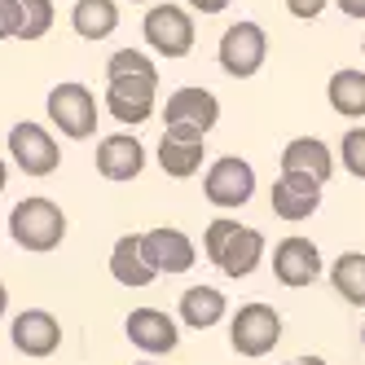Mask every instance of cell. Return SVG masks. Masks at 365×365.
Instances as JSON below:
<instances>
[{"mask_svg":"<svg viewBox=\"0 0 365 365\" xmlns=\"http://www.w3.org/2000/svg\"><path fill=\"white\" fill-rule=\"evenodd\" d=\"M159 106V66L141 48H119L106 62V115L137 128Z\"/></svg>","mask_w":365,"mask_h":365,"instance_id":"1","label":"cell"},{"mask_svg":"<svg viewBox=\"0 0 365 365\" xmlns=\"http://www.w3.org/2000/svg\"><path fill=\"white\" fill-rule=\"evenodd\" d=\"M9 238L22 251H31V255L58 251L62 238H66V212L53 198H44V194L22 198V202H14V212H9Z\"/></svg>","mask_w":365,"mask_h":365,"instance_id":"2","label":"cell"},{"mask_svg":"<svg viewBox=\"0 0 365 365\" xmlns=\"http://www.w3.org/2000/svg\"><path fill=\"white\" fill-rule=\"evenodd\" d=\"M220 123V97L212 88H172L163 101V133L176 141H207V133Z\"/></svg>","mask_w":365,"mask_h":365,"instance_id":"3","label":"cell"},{"mask_svg":"<svg viewBox=\"0 0 365 365\" xmlns=\"http://www.w3.org/2000/svg\"><path fill=\"white\" fill-rule=\"evenodd\" d=\"M44 115H48V123H53L66 141H88V137L97 133V119H101V115H97L93 88L80 84V80H62V84L48 88Z\"/></svg>","mask_w":365,"mask_h":365,"instance_id":"4","label":"cell"},{"mask_svg":"<svg viewBox=\"0 0 365 365\" xmlns=\"http://www.w3.org/2000/svg\"><path fill=\"white\" fill-rule=\"evenodd\" d=\"M141 36H145V44L154 48V53L168 58V62L194 53V18H190V9L172 5V0H154V5L145 9Z\"/></svg>","mask_w":365,"mask_h":365,"instance_id":"5","label":"cell"},{"mask_svg":"<svg viewBox=\"0 0 365 365\" xmlns=\"http://www.w3.org/2000/svg\"><path fill=\"white\" fill-rule=\"evenodd\" d=\"M202 198L220 212H238L255 198V168L238 154H220L202 172Z\"/></svg>","mask_w":365,"mask_h":365,"instance_id":"6","label":"cell"},{"mask_svg":"<svg viewBox=\"0 0 365 365\" xmlns=\"http://www.w3.org/2000/svg\"><path fill=\"white\" fill-rule=\"evenodd\" d=\"M229 344L238 356H269L282 344V312L273 304H242L229 322Z\"/></svg>","mask_w":365,"mask_h":365,"instance_id":"7","label":"cell"},{"mask_svg":"<svg viewBox=\"0 0 365 365\" xmlns=\"http://www.w3.org/2000/svg\"><path fill=\"white\" fill-rule=\"evenodd\" d=\"M5 150H9L14 168L27 172V176H53L58 163H62V145H58V137L48 133L44 123H31V119L9 128Z\"/></svg>","mask_w":365,"mask_h":365,"instance_id":"8","label":"cell"},{"mask_svg":"<svg viewBox=\"0 0 365 365\" xmlns=\"http://www.w3.org/2000/svg\"><path fill=\"white\" fill-rule=\"evenodd\" d=\"M216 58H220L225 75H233V80H251V75L264 66V58H269L264 27H259V22H233V27L220 36Z\"/></svg>","mask_w":365,"mask_h":365,"instance_id":"9","label":"cell"},{"mask_svg":"<svg viewBox=\"0 0 365 365\" xmlns=\"http://www.w3.org/2000/svg\"><path fill=\"white\" fill-rule=\"evenodd\" d=\"M141 255L154 273H190L198 264V247L190 242L185 229H172V225H159V229H145L141 233Z\"/></svg>","mask_w":365,"mask_h":365,"instance_id":"10","label":"cell"},{"mask_svg":"<svg viewBox=\"0 0 365 365\" xmlns=\"http://www.w3.org/2000/svg\"><path fill=\"white\" fill-rule=\"evenodd\" d=\"M9 344L22 356L44 361V356H53L62 348V322L48 308H22L14 317V326H9Z\"/></svg>","mask_w":365,"mask_h":365,"instance_id":"11","label":"cell"},{"mask_svg":"<svg viewBox=\"0 0 365 365\" xmlns=\"http://www.w3.org/2000/svg\"><path fill=\"white\" fill-rule=\"evenodd\" d=\"M123 334H128V344L141 348L145 356H168L180 344V326L163 308H133L123 317Z\"/></svg>","mask_w":365,"mask_h":365,"instance_id":"12","label":"cell"},{"mask_svg":"<svg viewBox=\"0 0 365 365\" xmlns=\"http://www.w3.org/2000/svg\"><path fill=\"white\" fill-rule=\"evenodd\" d=\"M273 277L282 286H291V291H304V286H312L322 277V251L312 238H299V233H291V238H282L273 247Z\"/></svg>","mask_w":365,"mask_h":365,"instance_id":"13","label":"cell"},{"mask_svg":"<svg viewBox=\"0 0 365 365\" xmlns=\"http://www.w3.org/2000/svg\"><path fill=\"white\" fill-rule=\"evenodd\" d=\"M97 172L115 180V185H123V180H137L141 168H145V145L133 137V133H110L97 141V154H93Z\"/></svg>","mask_w":365,"mask_h":365,"instance_id":"14","label":"cell"},{"mask_svg":"<svg viewBox=\"0 0 365 365\" xmlns=\"http://www.w3.org/2000/svg\"><path fill=\"white\" fill-rule=\"evenodd\" d=\"M282 172L308 176V180H317V185H326V180L334 176V150L322 137H295L282 150Z\"/></svg>","mask_w":365,"mask_h":365,"instance_id":"15","label":"cell"},{"mask_svg":"<svg viewBox=\"0 0 365 365\" xmlns=\"http://www.w3.org/2000/svg\"><path fill=\"white\" fill-rule=\"evenodd\" d=\"M317 207H322V185L317 180L291 176V172H282L273 180V212H277V220H308Z\"/></svg>","mask_w":365,"mask_h":365,"instance_id":"16","label":"cell"},{"mask_svg":"<svg viewBox=\"0 0 365 365\" xmlns=\"http://www.w3.org/2000/svg\"><path fill=\"white\" fill-rule=\"evenodd\" d=\"M259 259H264V233L251 229V225H238V229L229 233V242L220 247L216 269L225 277H251L259 269Z\"/></svg>","mask_w":365,"mask_h":365,"instance_id":"17","label":"cell"},{"mask_svg":"<svg viewBox=\"0 0 365 365\" xmlns=\"http://www.w3.org/2000/svg\"><path fill=\"white\" fill-rule=\"evenodd\" d=\"M225 312H229V299L225 291H216V286H190V291H180V304H176V317L180 326H190V330H212L225 322Z\"/></svg>","mask_w":365,"mask_h":365,"instance_id":"18","label":"cell"},{"mask_svg":"<svg viewBox=\"0 0 365 365\" xmlns=\"http://www.w3.org/2000/svg\"><path fill=\"white\" fill-rule=\"evenodd\" d=\"M71 27L80 40H110L119 31V0H75L71 5Z\"/></svg>","mask_w":365,"mask_h":365,"instance_id":"19","label":"cell"},{"mask_svg":"<svg viewBox=\"0 0 365 365\" xmlns=\"http://www.w3.org/2000/svg\"><path fill=\"white\" fill-rule=\"evenodd\" d=\"M110 277L119 286H128V291H141V286H150L159 277L141 255V233H123V238L110 247Z\"/></svg>","mask_w":365,"mask_h":365,"instance_id":"20","label":"cell"},{"mask_svg":"<svg viewBox=\"0 0 365 365\" xmlns=\"http://www.w3.org/2000/svg\"><path fill=\"white\" fill-rule=\"evenodd\" d=\"M326 101H330L334 115L361 119V115H365V71H352V66L334 71L330 84H326Z\"/></svg>","mask_w":365,"mask_h":365,"instance_id":"21","label":"cell"},{"mask_svg":"<svg viewBox=\"0 0 365 365\" xmlns=\"http://www.w3.org/2000/svg\"><path fill=\"white\" fill-rule=\"evenodd\" d=\"M159 168L176 180H185V176H198L202 172V159H207V141H176V137H159Z\"/></svg>","mask_w":365,"mask_h":365,"instance_id":"22","label":"cell"},{"mask_svg":"<svg viewBox=\"0 0 365 365\" xmlns=\"http://www.w3.org/2000/svg\"><path fill=\"white\" fill-rule=\"evenodd\" d=\"M330 286L339 291V299L365 308V251H344L330 264Z\"/></svg>","mask_w":365,"mask_h":365,"instance_id":"23","label":"cell"},{"mask_svg":"<svg viewBox=\"0 0 365 365\" xmlns=\"http://www.w3.org/2000/svg\"><path fill=\"white\" fill-rule=\"evenodd\" d=\"M14 5H18V31H14V40L31 44V40H44L48 31H53V18H58L53 0H14Z\"/></svg>","mask_w":365,"mask_h":365,"instance_id":"24","label":"cell"},{"mask_svg":"<svg viewBox=\"0 0 365 365\" xmlns=\"http://www.w3.org/2000/svg\"><path fill=\"white\" fill-rule=\"evenodd\" d=\"M339 159H344V172L365 180V128H348L344 141H339Z\"/></svg>","mask_w":365,"mask_h":365,"instance_id":"25","label":"cell"},{"mask_svg":"<svg viewBox=\"0 0 365 365\" xmlns=\"http://www.w3.org/2000/svg\"><path fill=\"white\" fill-rule=\"evenodd\" d=\"M233 229H238V220H229V216H220V220H212V225L202 229V255L212 259V264H216V255H220V247L229 242Z\"/></svg>","mask_w":365,"mask_h":365,"instance_id":"26","label":"cell"},{"mask_svg":"<svg viewBox=\"0 0 365 365\" xmlns=\"http://www.w3.org/2000/svg\"><path fill=\"white\" fill-rule=\"evenodd\" d=\"M14 31H18V5L0 0V40H14Z\"/></svg>","mask_w":365,"mask_h":365,"instance_id":"27","label":"cell"},{"mask_svg":"<svg viewBox=\"0 0 365 365\" xmlns=\"http://www.w3.org/2000/svg\"><path fill=\"white\" fill-rule=\"evenodd\" d=\"M286 9H291L295 18H304V22H312V18H322L326 0H286Z\"/></svg>","mask_w":365,"mask_h":365,"instance_id":"28","label":"cell"},{"mask_svg":"<svg viewBox=\"0 0 365 365\" xmlns=\"http://www.w3.org/2000/svg\"><path fill=\"white\" fill-rule=\"evenodd\" d=\"M190 9H198V14H225L229 9V0H185Z\"/></svg>","mask_w":365,"mask_h":365,"instance_id":"29","label":"cell"},{"mask_svg":"<svg viewBox=\"0 0 365 365\" xmlns=\"http://www.w3.org/2000/svg\"><path fill=\"white\" fill-rule=\"evenodd\" d=\"M339 9L348 18H365V0H339Z\"/></svg>","mask_w":365,"mask_h":365,"instance_id":"30","label":"cell"},{"mask_svg":"<svg viewBox=\"0 0 365 365\" xmlns=\"http://www.w3.org/2000/svg\"><path fill=\"white\" fill-rule=\"evenodd\" d=\"M286 365H330V361H322V356H295V361H286Z\"/></svg>","mask_w":365,"mask_h":365,"instance_id":"31","label":"cell"},{"mask_svg":"<svg viewBox=\"0 0 365 365\" xmlns=\"http://www.w3.org/2000/svg\"><path fill=\"white\" fill-rule=\"evenodd\" d=\"M5 185H9V163H5V154H0V194H5Z\"/></svg>","mask_w":365,"mask_h":365,"instance_id":"32","label":"cell"},{"mask_svg":"<svg viewBox=\"0 0 365 365\" xmlns=\"http://www.w3.org/2000/svg\"><path fill=\"white\" fill-rule=\"evenodd\" d=\"M9 312V291H5V282H0V317Z\"/></svg>","mask_w":365,"mask_h":365,"instance_id":"33","label":"cell"},{"mask_svg":"<svg viewBox=\"0 0 365 365\" xmlns=\"http://www.w3.org/2000/svg\"><path fill=\"white\" fill-rule=\"evenodd\" d=\"M128 5H154V0H128Z\"/></svg>","mask_w":365,"mask_h":365,"instance_id":"34","label":"cell"},{"mask_svg":"<svg viewBox=\"0 0 365 365\" xmlns=\"http://www.w3.org/2000/svg\"><path fill=\"white\" fill-rule=\"evenodd\" d=\"M133 365H159V361H133Z\"/></svg>","mask_w":365,"mask_h":365,"instance_id":"35","label":"cell"},{"mask_svg":"<svg viewBox=\"0 0 365 365\" xmlns=\"http://www.w3.org/2000/svg\"><path fill=\"white\" fill-rule=\"evenodd\" d=\"M361 344H365V326H361Z\"/></svg>","mask_w":365,"mask_h":365,"instance_id":"36","label":"cell"},{"mask_svg":"<svg viewBox=\"0 0 365 365\" xmlns=\"http://www.w3.org/2000/svg\"><path fill=\"white\" fill-rule=\"evenodd\" d=\"M361 53H365V44H361Z\"/></svg>","mask_w":365,"mask_h":365,"instance_id":"37","label":"cell"}]
</instances>
